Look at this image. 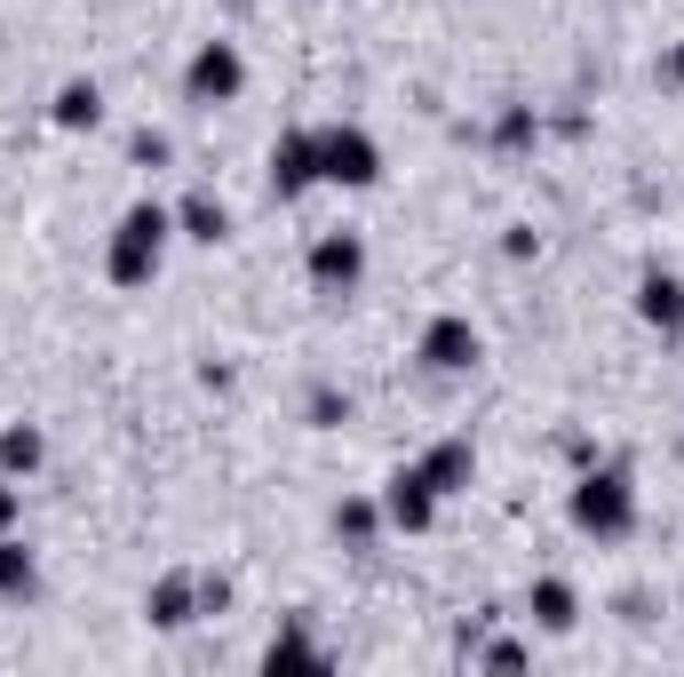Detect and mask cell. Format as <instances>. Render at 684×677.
Segmentation results:
<instances>
[{
    "instance_id": "obj_3",
    "label": "cell",
    "mask_w": 684,
    "mask_h": 677,
    "mask_svg": "<svg viewBox=\"0 0 684 677\" xmlns=\"http://www.w3.org/2000/svg\"><path fill=\"white\" fill-rule=\"evenodd\" d=\"M319 176L334 184H374V144L351 128V135H319Z\"/></svg>"
},
{
    "instance_id": "obj_12",
    "label": "cell",
    "mask_w": 684,
    "mask_h": 677,
    "mask_svg": "<svg viewBox=\"0 0 684 677\" xmlns=\"http://www.w3.org/2000/svg\"><path fill=\"white\" fill-rule=\"evenodd\" d=\"M0 462H9V470H32V462H41V438H32V430H9V438H0Z\"/></svg>"
},
{
    "instance_id": "obj_8",
    "label": "cell",
    "mask_w": 684,
    "mask_h": 677,
    "mask_svg": "<svg viewBox=\"0 0 684 677\" xmlns=\"http://www.w3.org/2000/svg\"><path fill=\"white\" fill-rule=\"evenodd\" d=\"M533 614H541V630H573V590L565 582H541L533 590Z\"/></svg>"
},
{
    "instance_id": "obj_6",
    "label": "cell",
    "mask_w": 684,
    "mask_h": 677,
    "mask_svg": "<svg viewBox=\"0 0 684 677\" xmlns=\"http://www.w3.org/2000/svg\"><path fill=\"white\" fill-rule=\"evenodd\" d=\"M430 359H438V367H470V359H477V335H470V327H454V319H446V327H430Z\"/></svg>"
},
{
    "instance_id": "obj_9",
    "label": "cell",
    "mask_w": 684,
    "mask_h": 677,
    "mask_svg": "<svg viewBox=\"0 0 684 677\" xmlns=\"http://www.w3.org/2000/svg\"><path fill=\"white\" fill-rule=\"evenodd\" d=\"M644 319L676 327V319H684V287H676V280H644Z\"/></svg>"
},
{
    "instance_id": "obj_2",
    "label": "cell",
    "mask_w": 684,
    "mask_h": 677,
    "mask_svg": "<svg viewBox=\"0 0 684 677\" xmlns=\"http://www.w3.org/2000/svg\"><path fill=\"white\" fill-rule=\"evenodd\" d=\"M159 240H167V216L159 208H128V223H120V280H144V271L159 263Z\"/></svg>"
},
{
    "instance_id": "obj_14",
    "label": "cell",
    "mask_w": 684,
    "mask_h": 677,
    "mask_svg": "<svg viewBox=\"0 0 684 677\" xmlns=\"http://www.w3.org/2000/svg\"><path fill=\"white\" fill-rule=\"evenodd\" d=\"M0 526H9V494H0Z\"/></svg>"
},
{
    "instance_id": "obj_10",
    "label": "cell",
    "mask_w": 684,
    "mask_h": 677,
    "mask_svg": "<svg viewBox=\"0 0 684 677\" xmlns=\"http://www.w3.org/2000/svg\"><path fill=\"white\" fill-rule=\"evenodd\" d=\"M32 590V558H24V542H0V598H24Z\"/></svg>"
},
{
    "instance_id": "obj_1",
    "label": "cell",
    "mask_w": 684,
    "mask_h": 677,
    "mask_svg": "<svg viewBox=\"0 0 684 677\" xmlns=\"http://www.w3.org/2000/svg\"><path fill=\"white\" fill-rule=\"evenodd\" d=\"M629 518H637V502H629V479H581V494H573V526L581 534H597V542H613V534H629Z\"/></svg>"
},
{
    "instance_id": "obj_13",
    "label": "cell",
    "mask_w": 684,
    "mask_h": 677,
    "mask_svg": "<svg viewBox=\"0 0 684 677\" xmlns=\"http://www.w3.org/2000/svg\"><path fill=\"white\" fill-rule=\"evenodd\" d=\"M64 120H96V88H64Z\"/></svg>"
},
{
    "instance_id": "obj_5",
    "label": "cell",
    "mask_w": 684,
    "mask_h": 677,
    "mask_svg": "<svg viewBox=\"0 0 684 677\" xmlns=\"http://www.w3.org/2000/svg\"><path fill=\"white\" fill-rule=\"evenodd\" d=\"M239 88V56L231 48H199V64H191V96H231Z\"/></svg>"
},
{
    "instance_id": "obj_11",
    "label": "cell",
    "mask_w": 684,
    "mask_h": 677,
    "mask_svg": "<svg viewBox=\"0 0 684 677\" xmlns=\"http://www.w3.org/2000/svg\"><path fill=\"white\" fill-rule=\"evenodd\" d=\"M462 470H470V447H438V455L422 462V479H430L438 494H454V479H462Z\"/></svg>"
},
{
    "instance_id": "obj_7",
    "label": "cell",
    "mask_w": 684,
    "mask_h": 677,
    "mask_svg": "<svg viewBox=\"0 0 684 677\" xmlns=\"http://www.w3.org/2000/svg\"><path fill=\"white\" fill-rule=\"evenodd\" d=\"M319 280H327V287H334V280L351 287V280H358V240H327V248H319Z\"/></svg>"
},
{
    "instance_id": "obj_4",
    "label": "cell",
    "mask_w": 684,
    "mask_h": 677,
    "mask_svg": "<svg viewBox=\"0 0 684 677\" xmlns=\"http://www.w3.org/2000/svg\"><path fill=\"white\" fill-rule=\"evenodd\" d=\"M430 479H422V470H398V479H390V518L398 526H430Z\"/></svg>"
}]
</instances>
